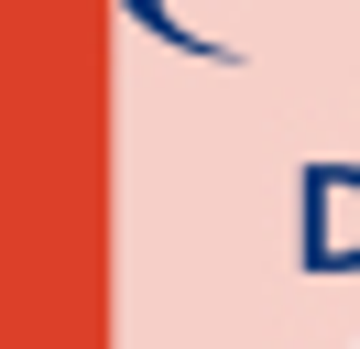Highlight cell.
<instances>
[{
    "instance_id": "1",
    "label": "cell",
    "mask_w": 360,
    "mask_h": 349,
    "mask_svg": "<svg viewBox=\"0 0 360 349\" xmlns=\"http://www.w3.org/2000/svg\"><path fill=\"white\" fill-rule=\"evenodd\" d=\"M306 262H316V273H349V262H360V174L349 164L306 174Z\"/></svg>"
},
{
    "instance_id": "2",
    "label": "cell",
    "mask_w": 360,
    "mask_h": 349,
    "mask_svg": "<svg viewBox=\"0 0 360 349\" xmlns=\"http://www.w3.org/2000/svg\"><path fill=\"white\" fill-rule=\"evenodd\" d=\"M131 22H153V33H186V0H120Z\"/></svg>"
}]
</instances>
